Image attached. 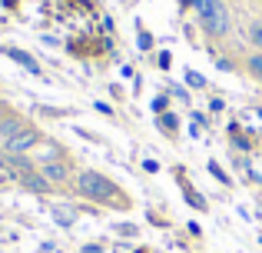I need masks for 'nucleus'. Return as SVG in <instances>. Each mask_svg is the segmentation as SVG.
<instances>
[{"instance_id":"obj_1","label":"nucleus","mask_w":262,"mask_h":253,"mask_svg":"<svg viewBox=\"0 0 262 253\" xmlns=\"http://www.w3.org/2000/svg\"><path fill=\"white\" fill-rule=\"evenodd\" d=\"M77 193L83 197V200H93V203H120V207H126V197H123V190L116 187L113 180H110L106 173H100V170H80L77 173Z\"/></svg>"},{"instance_id":"obj_2","label":"nucleus","mask_w":262,"mask_h":253,"mask_svg":"<svg viewBox=\"0 0 262 253\" xmlns=\"http://www.w3.org/2000/svg\"><path fill=\"white\" fill-rule=\"evenodd\" d=\"M196 20H199V27H203V30L209 33L212 40L229 37V30H232V17H229V7H226V0H199Z\"/></svg>"},{"instance_id":"obj_3","label":"nucleus","mask_w":262,"mask_h":253,"mask_svg":"<svg viewBox=\"0 0 262 253\" xmlns=\"http://www.w3.org/2000/svg\"><path fill=\"white\" fill-rule=\"evenodd\" d=\"M40 143V130H33L30 124H27L20 133H13L10 140L4 143V153H27V150H33Z\"/></svg>"},{"instance_id":"obj_4","label":"nucleus","mask_w":262,"mask_h":253,"mask_svg":"<svg viewBox=\"0 0 262 253\" xmlns=\"http://www.w3.org/2000/svg\"><path fill=\"white\" fill-rule=\"evenodd\" d=\"M37 170H40V173H43L47 180L53 183V187H60V183H70V177H73V170L67 167L63 160H43Z\"/></svg>"},{"instance_id":"obj_5","label":"nucleus","mask_w":262,"mask_h":253,"mask_svg":"<svg viewBox=\"0 0 262 253\" xmlns=\"http://www.w3.org/2000/svg\"><path fill=\"white\" fill-rule=\"evenodd\" d=\"M17 180L24 183L27 190H33V193H40V197H43V193H50V190H53V183L47 180V177L40 173V170H30V173H20Z\"/></svg>"},{"instance_id":"obj_6","label":"nucleus","mask_w":262,"mask_h":253,"mask_svg":"<svg viewBox=\"0 0 262 253\" xmlns=\"http://www.w3.org/2000/svg\"><path fill=\"white\" fill-rule=\"evenodd\" d=\"M4 53H7L10 60H17V64L24 67V70H30L33 77H43V70H40V64H37L33 57H30V53H24L20 47H4Z\"/></svg>"},{"instance_id":"obj_7","label":"nucleus","mask_w":262,"mask_h":253,"mask_svg":"<svg viewBox=\"0 0 262 253\" xmlns=\"http://www.w3.org/2000/svg\"><path fill=\"white\" fill-rule=\"evenodd\" d=\"M24 127H27V120L20 117V113H13V110H10V113H7V120H4V124H0V140L7 143V140H10L13 133H20V130H24Z\"/></svg>"},{"instance_id":"obj_8","label":"nucleus","mask_w":262,"mask_h":253,"mask_svg":"<svg viewBox=\"0 0 262 253\" xmlns=\"http://www.w3.org/2000/svg\"><path fill=\"white\" fill-rule=\"evenodd\" d=\"M246 40H249V44L262 53V17H252L249 20V27H246Z\"/></svg>"},{"instance_id":"obj_9","label":"nucleus","mask_w":262,"mask_h":253,"mask_svg":"<svg viewBox=\"0 0 262 253\" xmlns=\"http://www.w3.org/2000/svg\"><path fill=\"white\" fill-rule=\"evenodd\" d=\"M246 73H249L256 84H262V53H259V50L246 57Z\"/></svg>"},{"instance_id":"obj_10","label":"nucleus","mask_w":262,"mask_h":253,"mask_svg":"<svg viewBox=\"0 0 262 253\" xmlns=\"http://www.w3.org/2000/svg\"><path fill=\"white\" fill-rule=\"evenodd\" d=\"M53 220H57V223H63V227H70V223L77 220V217L70 213V207H57V210H53Z\"/></svg>"},{"instance_id":"obj_11","label":"nucleus","mask_w":262,"mask_h":253,"mask_svg":"<svg viewBox=\"0 0 262 253\" xmlns=\"http://www.w3.org/2000/svg\"><path fill=\"white\" fill-rule=\"evenodd\" d=\"M186 80H189L192 87H203V77H199V73H186Z\"/></svg>"},{"instance_id":"obj_12","label":"nucleus","mask_w":262,"mask_h":253,"mask_svg":"<svg viewBox=\"0 0 262 253\" xmlns=\"http://www.w3.org/2000/svg\"><path fill=\"white\" fill-rule=\"evenodd\" d=\"M7 113H10V107H7L4 100H0V124H4V120H7Z\"/></svg>"},{"instance_id":"obj_13","label":"nucleus","mask_w":262,"mask_h":253,"mask_svg":"<svg viewBox=\"0 0 262 253\" xmlns=\"http://www.w3.org/2000/svg\"><path fill=\"white\" fill-rule=\"evenodd\" d=\"M179 4H183V7H192V10H196V7H199V0H179Z\"/></svg>"},{"instance_id":"obj_14","label":"nucleus","mask_w":262,"mask_h":253,"mask_svg":"<svg viewBox=\"0 0 262 253\" xmlns=\"http://www.w3.org/2000/svg\"><path fill=\"white\" fill-rule=\"evenodd\" d=\"M259 4H262V0H259Z\"/></svg>"}]
</instances>
